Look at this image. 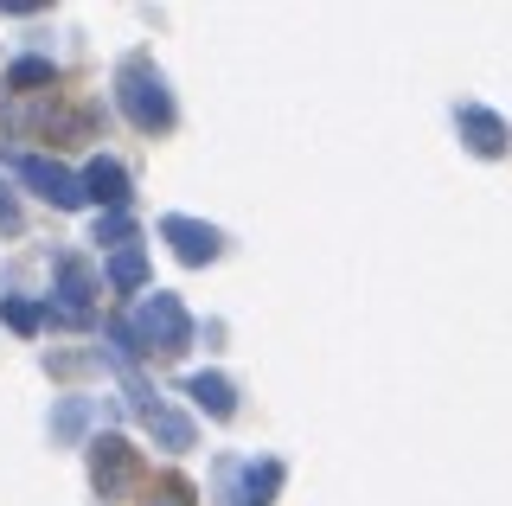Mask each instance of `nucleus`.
<instances>
[{"label":"nucleus","instance_id":"nucleus-9","mask_svg":"<svg viewBox=\"0 0 512 506\" xmlns=\"http://www.w3.org/2000/svg\"><path fill=\"white\" fill-rule=\"evenodd\" d=\"M186 398L199 404L205 417H231V410H237L231 378H218V372H192V378H186Z\"/></svg>","mask_w":512,"mask_h":506},{"label":"nucleus","instance_id":"nucleus-15","mask_svg":"<svg viewBox=\"0 0 512 506\" xmlns=\"http://www.w3.org/2000/svg\"><path fill=\"white\" fill-rule=\"evenodd\" d=\"M0 321H7L13 334H39L45 308H39V302H0Z\"/></svg>","mask_w":512,"mask_h":506},{"label":"nucleus","instance_id":"nucleus-5","mask_svg":"<svg viewBox=\"0 0 512 506\" xmlns=\"http://www.w3.org/2000/svg\"><path fill=\"white\" fill-rule=\"evenodd\" d=\"M13 173H20V180H26L39 199L64 205V212H71V205H84V180H77V173H64L58 161H45V154H20V161H13Z\"/></svg>","mask_w":512,"mask_h":506},{"label":"nucleus","instance_id":"nucleus-4","mask_svg":"<svg viewBox=\"0 0 512 506\" xmlns=\"http://www.w3.org/2000/svg\"><path fill=\"white\" fill-rule=\"evenodd\" d=\"M90 308H96V270L84 257H64L58 263V308H45V314L64 321V327H84Z\"/></svg>","mask_w":512,"mask_h":506},{"label":"nucleus","instance_id":"nucleus-8","mask_svg":"<svg viewBox=\"0 0 512 506\" xmlns=\"http://www.w3.org/2000/svg\"><path fill=\"white\" fill-rule=\"evenodd\" d=\"M455 122H461V135H468L474 154H487V161H493V154H506V122L493 116V109H474V103H468Z\"/></svg>","mask_w":512,"mask_h":506},{"label":"nucleus","instance_id":"nucleus-11","mask_svg":"<svg viewBox=\"0 0 512 506\" xmlns=\"http://www.w3.org/2000/svg\"><path fill=\"white\" fill-rule=\"evenodd\" d=\"M282 494V462H250L244 468V500L237 506H269Z\"/></svg>","mask_w":512,"mask_h":506},{"label":"nucleus","instance_id":"nucleus-2","mask_svg":"<svg viewBox=\"0 0 512 506\" xmlns=\"http://www.w3.org/2000/svg\"><path fill=\"white\" fill-rule=\"evenodd\" d=\"M128 334H135L141 353H160V359H180L192 346V314L180 308V295H148L141 314L128 321Z\"/></svg>","mask_w":512,"mask_h":506},{"label":"nucleus","instance_id":"nucleus-7","mask_svg":"<svg viewBox=\"0 0 512 506\" xmlns=\"http://www.w3.org/2000/svg\"><path fill=\"white\" fill-rule=\"evenodd\" d=\"M84 199H96L103 212H122L128 205V173L116 161H90L84 167Z\"/></svg>","mask_w":512,"mask_h":506},{"label":"nucleus","instance_id":"nucleus-17","mask_svg":"<svg viewBox=\"0 0 512 506\" xmlns=\"http://www.w3.org/2000/svg\"><path fill=\"white\" fill-rule=\"evenodd\" d=\"M154 506H192V487L180 481V474H167V481L154 487Z\"/></svg>","mask_w":512,"mask_h":506},{"label":"nucleus","instance_id":"nucleus-10","mask_svg":"<svg viewBox=\"0 0 512 506\" xmlns=\"http://www.w3.org/2000/svg\"><path fill=\"white\" fill-rule=\"evenodd\" d=\"M141 423L154 430V442H160V449H192V417H180L173 404H154Z\"/></svg>","mask_w":512,"mask_h":506},{"label":"nucleus","instance_id":"nucleus-6","mask_svg":"<svg viewBox=\"0 0 512 506\" xmlns=\"http://www.w3.org/2000/svg\"><path fill=\"white\" fill-rule=\"evenodd\" d=\"M160 237L180 250V263H212V257H218V231L199 225V218H167V225H160Z\"/></svg>","mask_w":512,"mask_h":506},{"label":"nucleus","instance_id":"nucleus-12","mask_svg":"<svg viewBox=\"0 0 512 506\" xmlns=\"http://www.w3.org/2000/svg\"><path fill=\"white\" fill-rule=\"evenodd\" d=\"M90 417H96V404H90V398H64V404H58V417H52V436H58V442H71Z\"/></svg>","mask_w":512,"mask_h":506},{"label":"nucleus","instance_id":"nucleus-16","mask_svg":"<svg viewBox=\"0 0 512 506\" xmlns=\"http://www.w3.org/2000/svg\"><path fill=\"white\" fill-rule=\"evenodd\" d=\"M128 237H135L128 212H103V218H96V244H128Z\"/></svg>","mask_w":512,"mask_h":506},{"label":"nucleus","instance_id":"nucleus-13","mask_svg":"<svg viewBox=\"0 0 512 506\" xmlns=\"http://www.w3.org/2000/svg\"><path fill=\"white\" fill-rule=\"evenodd\" d=\"M109 282H116V289H141V282H148V257H141V250H122V257L109 263Z\"/></svg>","mask_w":512,"mask_h":506},{"label":"nucleus","instance_id":"nucleus-1","mask_svg":"<svg viewBox=\"0 0 512 506\" xmlns=\"http://www.w3.org/2000/svg\"><path fill=\"white\" fill-rule=\"evenodd\" d=\"M116 103L141 135H167L173 129V97H167V84H160V71L148 58H128L116 71Z\"/></svg>","mask_w":512,"mask_h":506},{"label":"nucleus","instance_id":"nucleus-14","mask_svg":"<svg viewBox=\"0 0 512 506\" xmlns=\"http://www.w3.org/2000/svg\"><path fill=\"white\" fill-rule=\"evenodd\" d=\"M52 84V65L45 58H20V65L7 71V90H45Z\"/></svg>","mask_w":512,"mask_h":506},{"label":"nucleus","instance_id":"nucleus-3","mask_svg":"<svg viewBox=\"0 0 512 506\" xmlns=\"http://www.w3.org/2000/svg\"><path fill=\"white\" fill-rule=\"evenodd\" d=\"M135 474H141V455L128 449L122 436H96L90 442V481L103 487V500L128 494V487H135Z\"/></svg>","mask_w":512,"mask_h":506}]
</instances>
